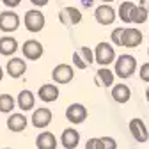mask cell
I'll use <instances>...</instances> for the list:
<instances>
[{"mask_svg": "<svg viewBox=\"0 0 149 149\" xmlns=\"http://www.w3.org/2000/svg\"><path fill=\"white\" fill-rule=\"evenodd\" d=\"M61 144L66 147V149H74L78 144H80V133L73 128H68L62 132V137H61Z\"/></svg>", "mask_w": 149, "mask_h": 149, "instance_id": "5bb4252c", "label": "cell"}, {"mask_svg": "<svg viewBox=\"0 0 149 149\" xmlns=\"http://www.w3.org/2000/svg\"><path fill=\"white\" fill-rule=\"evenodd\" d=\"M2 78H4V71H2V68H0V82H2Z\"/></svg>", "mask_w": 149, "mask_h": 149, "instance_id": "d590c367", "label": "cell"}, {"mask_svg": "<svg viewBox=\"0 0 149 149\" xmlns=\"http://www.w3.org/2000/svg\"><path fill=\"white\" fill-rule=\"evenodd\" d=\"M73 64L77 66L78 69H85V68H89V66L84 62V59L80 57V53H78V52H74V53H73Z\"/></svg>", "mask_w": 149, "mask_h": 149, "instance_id": "4316f807", "label": "cell"}, {"mask_svg": "<svg viewBox=\"0 0 149 149\" xmlns=\"http://www.w3.org/2000/svg\"><path fill=\"white\" fill-rule=\"evenodd\" d=\"M85 149H105L101 139H89L85 144Z\"/></svg>", "mask_w": 149, "mask_h": 149, "instance_id": "484cf974", "label": "cell"}, {"mask_svg": "<svg viewBox=\"0 0 149 149\" xmlns=\"http://www.w3.org/2000/svg\"><path fill=\"white\" fill-rule=\"evenodd\" d=\"M140 80H144V82L149 84V62H146V64L140 66Z\"/></svg>", "mask_w": 149, "mask_h": 149, "instance_id": "f1b7e54d", "label": "cell"}, {"mask_svg": "<svg viewBox=\"0 0 149 149\" xmlns=\"http://www.w3.org/2000/svg\"><path fill=\"white\" fill-rule=\"evenodd\" d=\"M147 11L144 9V7H140V6H137L135 9H133V13H132V23H144L146 20H147Z\"/></svg>", "mask_w": 149, "mask_h": 149, "instance_id": "cb8c5ba5", "label": "cell"}, {"mask_svg": "<svg viewBox=\"0 0 149 149\" xmlns=\"http://www.w3.org/2000/svg\"><path fill=\"white\" fill-rule=\"evenodd\" d=\"M137 69V61L133 55H121L116 59V74L119 78H130Z\"/></svg>", "mask_w": 149, "mask_h": 149, "instance_id": "6da1fadb", "label": "cell"}, {"mask_svg": "<svg viewBox=\"0 0 149 149\" xmlns=\"http://www.w3.org/2000/svg\"><path fill=\"white\" fill-rule=\"evenodd\" d=\"M7 128L11 130V132L18 133V132H23V130L27 128V117L23 114H13L7 117Z\"/></svg>", "mask_w": 149, "mask_h": 149, "instance_id": "e0dca14e", "label": "cell"}, {"mask_svg": "<svg viewBox=\"0 0 149 149\" xmlns=\"http://www.w3.org/2000/svg\"><path fill=\"white\" fill-rule=\"evenodd\" d=\"M66 117L71 124H80L87 119V108L80 103H73L66 110Z\"/></svg>", "mask_w": 149, "mask_h": 149, "instance_id": "ba28073f", "label": "cell"}, {"mask_svg": "<svg viewBox=\"0 0 149 149\" xmlns=\"http://www.w3.org/2000/svg\"><path fill=\"white\" fill-rule=\"evenodd\" d=\"M112 96H114V100L117 103H126L130 98H132V91H130V87L124 85V84H117V85H114V89H112Z\"/></svg>", "mask_w": 149, "mask_h": 149, "instance_id": "d6986e66", "label": "cell"}, {"mask_svg": "<svg viewBox=\"0 0 149 149\" xmlns=\"http://www.w3.org/2000/svg\"><path fill=\"white\" fill-rule=\"evenodd\" d=\"M73 77H74V73H73V68L69 64H59L52 71V78L57 84H68L73 80Z\"/></svg>", "mask_w": 149, "mask_h": 149, "instance_id": "8fae6325", "label": "cell"}, {"mask_svg": "<svg viewBox=\"0 0 149 149\" xmlns=\"http://www.w3.org/2000/svg\"><path fill=\"white\" fill-rule=\"evenodd\" d=\"M6 149H9V147H6Z\"/></svg>", "mask_w": 149, "mask_h": 149, "instance_id": "f35d334b", "label": "cell"}, {"mask_svg": "<svg viewBox=\"0 0 149 149\" xmlns=\"http://www.w3.org/2000/svg\"><path fill=\"white\" fill-rule=\"evenodd\" d=\"M16 50H18V43H16L14 37H9V36L0 37V55L9 57V55H13Z\"/></svg>", "mask_w": 149, "mask_h": 149, "instance_id": "ac0fdd59", "label": "cell"}, {"mask_svg": "<svg viewBox=\"0 0 149 149\" xmlns=\"http://www.w3.org/2000/svg\"><path fill=\"white\" fill-rule=\"evenodd\" d=\"M25 27L30 32H41L45 27V14L37 9L27 11L25 13Z\"/></svg>", "mask_w": 149, "mask_h": 149, "instance_id": "3957f363", "label": "cell"}, {"mask_svg": "<svg viewBox=\"0 0 149 149\" xmlns=\"http://www.w3.org/2000/svg\"><path fill=\"white\" fill-rule=\"evenodd\" d=\"M37 96L41 98V101H46V103H52L59 98V87H55L53 84H45L39 87L37 91Z\"/></svg>", "mask_w": 149, "mask_h": 149, "instance_id": "2e32d148", "label": "cell"}, {"mask_svg": "<svg viewBox=\"0 0 149 149\" xmlns=\"http://www.w3.org/2000/svg\"><path fill=\"white\" fill-rule=\"evenodd\" d=\"M22 52L25 55V59L37 61V59H41V55H43V45L39 41H36V39H29V41L23 43Z\"/></svg>", "mask_w": 149, "mask_h": 149, "instance_id": "30bf717a", "label": "cell"}, {"mask_svg": "<svg viewBox=\"0 0 149 149\" xmlns=\"http://www.w3.org/2000/svg\"><path fill=\"white\" fill-rule=\"evenodd\" d=\"M140 7H144L149 13V0H140Z\"/></svg>", "mask_w": 149, "mask_h": 149, "instance_id": "d6a6232c", "label": "cell"}, {"mask_svg": "<svg viewBox=\"0 0 149 149\" xmlns=\"http://www.w3.org/2000/svg\"><path fill=\"white\" fill-rule=\"evenodd\" d=\"M101 140H103L105 149H117V142L112 139V137H101Z\"/></svg>", "mask_w": 149, "mask_h": 149, "instance_id": "83f0119b", "label": "cell"}, {"mask_svg": "<svg viewBox=\"0 0 149 149\" xmlns=\"http://www.w3.org/2000/svg\"><path fill=\"white\" fill-rule=\"evenodd\" d=\"M50 123H52V110L50 108H37V110H34V114H32V124L36 128L43 130Z\"/></svg>", "mask_w": 149, "mask_h": 149, "instance_id": "7c38bea8", "label": "cell"}, {"mask_svg": "<svg viewBox=\"0 0 149 149\" xmlns=\"http://www.w3.org/2000/svg\"><path fill=\"white\" fill-rule=\"evenodd\" d=\"M147 55H149V48H147Z\"/></svg>", "mask_w": 149, "mask_h": 149, "instance_id": "74e56055", "label": "cell"}, {"mask_svg": "<svg viewBox=\"0 0 149 149\" xmlns=\"http://www.w3.org/2000/svg\"><path fill=\"white\" fill-rule=\"evenodd\" d=\"M20 27V16L14 11H4L0 13V30L2 32H14Z\"/></svg>", "mask_w": 149, "mask_h": 149, "instance_id": "5b68a950", "label": "cell"}, {"mask_svg": "<svg viewBox=\"0 0 149 149\" xmlns=\"http://www.w3.org/2000/svg\"><path fill=\"white\" fill-rule=\"evenodd\" d=\"M121 34H123V29H116V30H112V43L121 46Z\"/></svg>", "mask_w": 149, "mask_h": 149, "instance_id": "f546056e", "label": "cell"}, {"mask_svg": "<svg viewBox=\"0 0 149 149\" xmlns=\"http://www.w3.org/2000/svg\"><path fill=\"white\" fill-rule=\"evenodd\" d=\"M14 105H16V100L11 94H0V112H2V114L13 112Z\"/></svg>", "mask_w": 149, "mask_h": 149, "instance_id": "603a6c76", "label": "cell"}, {"mask_svg": "<svg viewBox=\"0 0 149 149\" xmlns=\"http://www.w3.org/2000/svg\"><path fill=\"white\" fill-rule=\"evenodd\" d=\"M101 2H107V6H108V2H114V0H101Z\"/></svg>", "mask_w": 149, "mask_h": 149, "instance_id": "8d00e7d4", "label": "cell"}, {"mask_svg": "<svg viewBox=\"0 0 149 149\" xmlns=\"http://www.w3.org/2000/svg\"><path fill=\"white\" fill-rule=\"evenodd\" d=\"M116 11H114V7L112 6H107V4H103V6H98L96 7V11H94V18H96V22L100 23V25H110V23H114L116 22Z\"/></svg>", "mask_w": 149, "mask_h": 149, "instance_id": "52a82bcc", "label": "cell"}, {"mask_svg": "<svg viewBox=\"0 0 149 149\" xmlns=\"http://www.w3.org/2000/svg\"><path fill=\"white\" fill-rule=\"evenodd\" d=\"M146 100H147V101H149V87H147V89H146Z\"/></svg>", "mask_w": 149, "mask_h": 149, "instance_id": "e575fe53", "label": "cell"}, {"mask_svg": "<svg viewBox=\"0 0 149 149\" xmlns=\"http://www.w3.org/2000/svg\"><path fill=\"white\" fill-rule=\"evenodd\" d=\"M142 43V32L137 29H123L121 34V46L126 48H135Z\"/></svg>", "mask_w": 149, "mask_h": 149, "instance_id": "9c48e42d", "label": "cell"}, {"mask_svg": "<svg viewBox=\"0 0 149 149\" xmlns=\"http://www.w3.org/2000/svg\"><path fill=\"white\" fill-rule=\"evenodd\" d=\"M82 4H84L85 7H91V6H92V0H82Z\"/></svg>", "mask_w": 149, "mask_h": 149, "instance_id": "836d02e7", "label": "cell"}, {"mask_svg": "<svg viewBox=\"0 0 149 149\" xmlns=\"http://www.w3.org/2000/svg\"><path fill=\"white\" fill-rule=\"evenodd\" d=\"M112 61H116V52L112 48V45L100 43L94 50V62H98L101 66H108V64H112Z\"/></svg>", "mask_w": 149, "mask_h": 149, "instance_id": "7a4b0ae2", "label": "cell"}, {"mask_svg": "<svg viewBox=\"0 0 149 149\" xmlns=\"http://www.w3.org/2000/svg\"><path fill=\"white\" fill-rule=\"evenodd\" d=\"M30 2H32L34 6H37V7H43V6L48 4V0H30Z\"/></svg>", "mask_w": 149, "mask_h": 149, "instance_id": "1f68e13d", "label": "cell"}, {"mask_svg": "<svg viewBox=\"0 0 149 149\" xmlns=\"http://www.w3.org/2000/svg\"><path fill=\"white\" fill-rule=\"evenodd\" d=\"M130 133H132V137L140 144L149 140V130H147L146 123L142 119H139V117L130 121Z\"/></svg>", "mask_w": 149, "mask_h": 149, "instance_id": "8992f818", "label": "cell"}, {"mask_svg": "<svg viewBox=\"0 0 149 149\" xmlns=\"http://www.w3.org/2000/svg\"><path fill=\"white\" fill-rule=\"evenodd\" d=\"M2 2L7 6V7H18L22 4V0H2Z\"/></svg>", "mask_w": 149, "mask_h": 149, "instance_id": "4dcf8cb0", "label": "cell"}, {"mask_svg": "<svg viewBox=\"0 0 149 149\" xmlns=\"http://www.w3.org/2000/svg\"><path fill=\"white\" fill-rule=\"evenodd\" d=\"M36 147L37 149H57V139L52 132H43L36 139Z\"/></svg>", "mask_w": 149, "mask_h": 149, "instance_id": "9a60e30c", "label": "cell"}, {"mask_svg": "<svg viewBox=\"0 0 149 149\" xmlns=\"http://www.w3.org/2000/svg\"><path fill=\"white\" fill-rule=\"evenodd\" d=\"M94 80L100 85H103V87H110L112 84H114V73H112L110 69H107V68H101V69H98V74H96Z\"/></svg>", "mask_w": 149, "mask_h": 149, "instance_id": "44dd1931", "label": "cell"}, {"mask_svg": "<svg viewBox=\"0 0 149 149\" xmlns=\"http://www.w3.org/2000/svg\"><path fill=\"white\" fill-rule=\"evenodd\" d=\"M59 22L66 27H73V25H78L82 22V13L77 7H62L59 11Z\"/></svg>", "mask_w": 149, "mask_h": 149, "instance_id": "277c9868", "label": "cell"}, {"mask_svg": "<svg viewBox=\"0 0 149 149\" xmlns=\"http://www.w3.org/2000/svg\"><path fill=\"white\" fill-rule=\"evenodd\" d=\"M18 107H20L22 110H32L34 108V94L30 91H22L20 94H18Z\"/></svg>", "mask_w": 149, "mask_h": 149, "instance_id": "ffe728a7", "label": "cell"}, {"mask_svg": "<svg viewBox=\"0 0 149 149\" xmlns=\"http://www.w3.org/2000/svg\"><path fill=\"white\" fill-rule=\"evenodd\" d=\"M137 6L133 2H123L121 7H119V18L124 22V23H132V13Z\"/></svg>", "mask_w": 149, "mask_h": 149, "instance_id": "7402d4cb", "label": "cell"}, {"mask_svg": "<svg viewBox=\"0 0 149 149\" xmlns=\"http://www.w3.org/2000/svg\"><path fill=\"white\" fill-rule=\"evenodd\" d=\"M78 53H80V57L84 59V62H85L87 66H91L92 62H94V52H92L89 46H82V48L78 50Z\"/></svg>", "mask_w": 149, "mask_h": 149, "instance_id": "d4e9b609", "label": "cell"}, {"mask_svg": "<svg viewBox=\"0 0 149 149\" xmlns=\"http://www.w3.org/2000/svg\"><path fill=\"white\" fill-rule=\"evenodd\" d=\"M7 74L11 78H22L23 77V73H25V69H27V64H25V61L23 59H9V62H7Z\"/></svg>", "mask_w": 149, "mask_h": 149, "instance_id": "4fadbf2b", "label": "cell"}]
</instances>
